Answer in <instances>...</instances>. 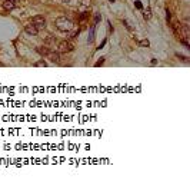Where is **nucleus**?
<instances>
[{"mask_svg": "<svg viewBox=\"0 0 190 182\" xmlns=\"http://www.w3.org/2000/svg\"><path fill=\"white\" fill-rule=\"evenodd\" d=\"M166 13H167V14H166V20H167V23H169V22H170L172 14H170V12H169V10H166Z\"/></svg>", "mask_w": 190, "mask_h": 182, "instance_id": "nucleus-13", "label": "nucleus"}, {"mask_svg": "<svg viewBox=\"0 0 190 182\" xmlns=\"http://www.w3.org/2000/svg\"><path fill=\"white\" fill-rule=\"evenodd\" d=\"M56 42H57V40H56L55 36H49V37H46V39H45V43H46V45H55Z\"/></svg>", "mask_w": 190, "mask_h": 182, "instance_id": "nucleus-8", "label": "nucleus"}, {"mask_svg": "<svg viewBox=\"0 0 190 182\" xmlns=\"http://www.w3.org/2000/svg\"><path fill=\"white\" fill-rule=\"evenodd\" d=\"M73 49H74L73 43L69 42V40L59 42V45H57V52H59V53H69V52H71Z\"/></svg>", "mask_w": 190, "mask_h": 182, "instance_id": "nucleus-2", "label": "nucleus"}, {"mask_svg": "<svg viewBox=\"0 0 190 182\" xmlns=\"http://www.w3.org/2000/svg\"><path fill=\"white\" fill-rule=\"evenodd\" d=\"M46 58H49V59H50V62H53V63H60V56H59V52H52V50H50Z\"/></svg>", "mask_w": 190, "mask_h": 182, "instance_id": "nucleus-4", "label": "nucleus"}, {"mask_svg": "<svg viewBox=\"0 0 190 182\" xmlns=\"http://www.w3.org/2000/svg\"><path fill=\"white\" fill-rule=\"evenodd\" d=\"M104 45H106V40H103V42H102V45H100V46H99V49H102V47H103V46H104Z\"/></svg>", "mask_w": 190, "mask_h": 182, "instance_id": "nucleus-16", "label": "nucleus"}, {"mask_svg": "<svg viewBox=\"0 0 190 182\" xmlns=\"http://www.w3.org/2000/svg\"><path fill=\"white\" fill-rule=\"evenodd\" d=\"M24 32L30 36H36L37 33H39V30L36 29V26H33L32 23H30V25H26V26H24Z\"/></svg>", "mask_w": 190, "mask_h": 182, "instance_id": "nucleus-5", "label": "nucleus"}, {"mask_svg": "<svg viewBox=\"0 0 190 182\" xmlns=\"http://www.w3.org/2000/svg\"><path fill=\"white\" fill-rule=\"evenodd\" d=\"M140 45L145 46V47H149V46H150V43H149L147 39H145V40H142V42H140Z\"/></svg>", "mask_w": 190, "mask_h": 182, "instance_id": "nucleus-11", "label": "nucleus"}, {"mask_svg": "<svg viewBox=\"0 0 190 182\" xmlns=\"http://www.w3.org/2000/svg\"><path fill=\"white\" fill-rule=\"evenodd\" d=\"M93 39H94V25L92 26V29H90V36H89V43L93 42Z\"/></svg>", "mask_w": 190, "mask_h": 182, "instance_id": "nucleus-10", "label": "nucleus"}, {"mask_svg": "<svg viewBox=\"0 0 190 182\" xmlns=\"http://www.w3.org/2000/svg\"><path fill=\"white\" fill-rule=\"evenodd\" d=\"M123 23H124V25H126V27H127V29H129V30H133V27L130 26L129 23H127V20H123Z\"/></svg>", "mask_w": 190, "mask_h": 182, "instance_id": "nucleus-14", "label": "nucleus"}, {"mask_svg": "<svg viewBox=\"0 0 190 182\" xmlns=\"http://www.w3.org/2000/svg\"><path fill=\"white\" fill-rule=\"evenodd\" d=\"M102 63H103V59H102V60H99V62L96 63V66H100V65H102Z\"/></svg>", "mask_w": 190, "mask_h": 182, "instance_id": "nucleus-17", "label": "nucleus"}, {"mask_svg": "<svg viewBox=\"0 0 190 182\" xmlns=\"http://www.w3.org/2000/svg\"><path fill=\"white\" fill-rule=\"evenodd\" d=\"M143 17H145L146 20H149V19H150V17H151V10H150V9H147V10H146L145 13H143Z\"/></svg>", "mask_w": 190, "mask_h": 182, "instance_id": "nucleus-9", "label": "nucleus"}, {"mask_svg": "<svg viewBox=\"0 0 190 182\" xmlns=\"http://www.w3.org/2000/svg\"><path fill=\"white\" fill-rule=\"evenodd\" d=\"M14 7H16V3H14L13 0H4V2H3V9L7 10V12L14 10Z\"/></svg>", "mask_w": 190, "mask_h": 182, "instance_id": "nucleus-6", "label": "nucleus"}, {"mask_svg": "<svg viewBox=\"0 0 190 182\" xmlns=\"http://www.w3.org/2000/svg\"><path fill=\"white\" fill-rule=\"evenodd\" d=\"M34 66H46V62H45V60H42V62H37V63H34Z\"/></svg>", "mask_w": 190, "mask_h": 182, "instance_id": "nucleus-15", "label": "nucleus"}, {"mask_svg": "<svg viewBox=\"0 0 190 182\" xmlns=\"http://www.w3.org/2000/svg\"><path fill=\"white\" fill-rule=\"evenodd\" d=\"M37 53H39V55H42V56H47V53L50 52V49H49V47H37Z\"/></svg>", "mask_w": 190, "mask_h": 182, "instance_id": "nucleus-7", "label": "nucleus"}, {"mask_svg": "<svg viewBox=\"0 0 190 182\" xmlns=\"http://www.w3.org/2000/svg\"><path fill=\"white\" fill-rule=\"evenodd\" d=\"M55 26L57 27L60 32H70V30L73 29V22H71L70 19H67V17L61 16V17H57V19L55 20Z\"/></svg>", "mask_w": 190, "mask_h": 182, "instance_id": "nucleus-1", "label": "nucleus"}, {"mask_svg": "<svg viewBox=\"0 0 190 182\" xmlns=\"http://www.w3.org/2000/svg\"><path fill=\"white\" fill-rule=\"evenodd\" d=\"M63 3H70V0H61Z\"/></svg>", "mask_w": 190, "mask_h": 182, "instance_id": "nucleus-18", "label": "nucleus"}, {"mask_svg": "<svg viewBox=\"0 0 190 182\" xmlns=\"http://www.w3.org/2000/svg\"><path fill=\"white\" fill-rule=\"evenodd\" d=\"M30 23H32L33 26H36L37 30H42L46 27V19L43 16H39V14H37V16H33L32 20H30Z\"/></svg>", "mask_w": 190, "mask_h": 182, "instance_id": "nucleus-3", "label": "nucleus"}, {"mask_svg": "<svg viewBox=\"0 0 190 182\" xmlns=\"http://www.w3.org/2000/svg\"><path fill=\"white\" fill-rule=\"evenodd\" d=\"M135 4H136V7H137V9H143L142 3H140V2H139V0H136V2H135Z\"/></svg>", "mask_w": 190, "mask_h": 182, "instance_id": "nucleus-12", "label": "nucleus"}, {"mask_svg": "<svg viewBox=\"0 0 190 182\" xmlns=\"http://www.w3.org/2000/svg\"><path fill=\"white\" fill-rule=\"evenodd\" d=\"M13 2H14V3H17V2H20V0H13Z\"/></svg>", "mask_w": 190, "mask_h": 182, "instance_id": "nucleus-19", "label": "nucleus"}]
</instances>
